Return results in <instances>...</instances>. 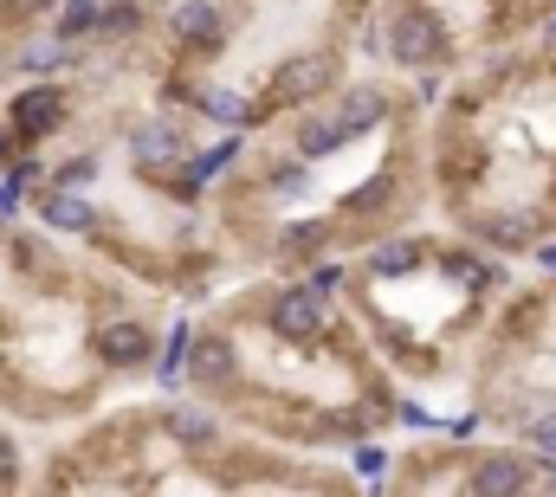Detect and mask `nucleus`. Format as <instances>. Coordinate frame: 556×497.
Instances as JSON below:
<instances>
[{
    "label": "nucleus",
    "mask_w": 556,
    "mask_h": 497,
    "mask_svg": "<svg viewBox=\"0 0 556 497\" xmlns=\"http://www.w3.org/2000/svg\"><path fill=\"white\" fill-rule=\"evenodd\" d=\"M427 214V104L402 78H343L330 98L247 129L207 188L233 271H304L356 258Z\"/></svg>",
    "instance_id": "f257e3e1"
},
{
    "label": "nucleus",
    "mask_w": 556,
    "mask_h": 497,
    "mask_svg": "<svg viewBox=\"0 0 556 497\" xmlns=\"http://www.w3.org/2000/svg\"><path fill=\"white\" fill-rule=\"evenodd\" d=\"M181 387L233 433L291 453L363 446L395 426L402 387L337 291L304 271H253L188 323Z\"/></svg>",
    "instance_id": "f03ea898"
},
{
    "label": "nucleus",
    "mask_w": 556,
    "mask_h": 497,
    "mask_svg": "<svg viewBox=\"0 0 556 497\" xmlns=\"http://www.w3.org/2000/svg\"><path fill=\"white\" fill-rule=\"evenodd\" d=\"M162 356V297L91 252L0 220V420L78 426Z\"/></svg>",
    "instance_id": "7ed1b4c3"
},
{
    "label": "nucleus",
    "mask_w": 556,
    "mask_h": 497,
    "mask_svg": "<svg viewBox=\"0 0 556 497\" xmlns=\"http://www.w3.org/2000/svg\"><path fill=\"white\" fill-rule=\"evenodd\" d=\"M427 207L446 233L518 265L556 240V46H498L427 111Z\"/></svg>",
    "instance_id": "20e7f679"
},
{
    "label": "nucleus",
    "mask_w": 556,
    "mask_h": 497,
    "mask_svg": "<svg viewBox=\"0 0 556 497\" xmlns=\"http://www.w3.org/2000/svg\"><path fill=\"white\" fill-rule=\"evenodd\" d=\"M518 265L479 252L459 233H389L369 252L343 258V310L369 336L376 362L408 394H459L485 343L498 297Z\"/></svg>",
    "instance_id": "39448f33"
},
{
    "label": "nucleus",
    "mask_w": 556,
    "mask_h": 497,
    "mask_svg": "<svg viewBox=\"0 0 556 497\" xmlns=\"http://www.w3.org/2000/svg\"><path fill=\"white\" fill-rule=\"evenodd\" d=\"M466 433H511L538 413H556V278H511V291L498 297L485 343L466 374Z\"/></svg>",
    "instance_id": "423d86ee"
},
{
    "label": "nucleus",
    "mask_w": 556,
    "mask_h": 497,
    "mask_svg": "<svg viewBox=\"0 0 556 497\" xmlns=\"http://www.w3.org/2000/svg\"><path fill=\"white\" fill-rule=\"evenodd\" d=\"M343 78H350V46H343V39H317V46H298V52L266 59L260 85L247 91L253 129L273 124V117H291V111H304V104H317V98H330Z\"/></svg>",
    "instance_id": "0eeeda50"
},
{
    "label": "nucleus",
    "mask_w": 556,
    "mask_h": 497,
    "mask_svg": "<svg viewBox=\"0 0 556 497\" xmlns=\"http://www.w3.org/2000/svg\"><path fill=\"white\" fill-rule=\"evenodd\" d=\"M26 492V446H20V433L0 420V497H20Z\"/></svg>",
    "instance_id": "6e6552de"
},
{
    "label": "nucleus",
    "mask_w": 556,
    "mask_h": 497,
    "mask_svg": "<svg viewBox=\"0 0 556 497\" xmlns=\"http://www.w3.org/2000/svg\"><path fill=\"white\" fill-rule=\"evenodd\" d=\"M7 78H13V72H7V65H0V91H7Z\"/></svg>",
    "instance_id": "1a4fd4ad"
}]
</instances>
